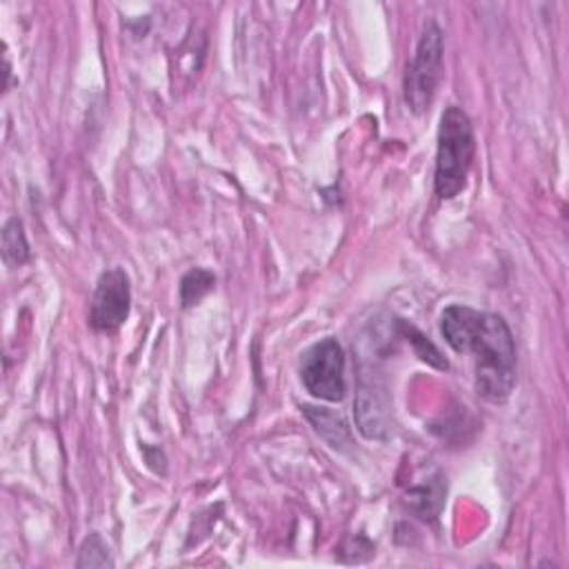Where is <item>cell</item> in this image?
<instances>
[{"label": "cell", "instance_id": "6da1fadb", "mask_svg": "<svg viewBox=\"0 0 569 569\" xmlns=\"http://www.w3.org/2000/svg\"><path fill=\"white\" fill-rule=\"evenodd\" d=\"M440 332L459 354L474 356L476 390L489 403H505L517 386L514 336L498 313L452 305L440 316Z\"/></svg>", "mask_w": 569, "mask_h": 569}, {"label": "cell", "instance_id": "7a4b0ae2", "mask_svg": "<svg viewBox=\"0 0 569 569\" xmlns=\"http://www.w3.org/2000/svg\"><path fill=\"white\" fill-rule=\"evenodd\" d=\"M476 154L474 125L470 116L452 105L440 118L438 150H436V174L434 192L442 201L457 199L465 185Z\"/></svg>", "mask_w": 569, "mask_h": 569}, {"label": "cell", "instance_id": "3957f363", "mask_svg": "<svg viewBox=\"0 0 569 569\" xmlns=\"http://www.w3.org/2000/svg\"><path fill=\"white\" fill-rule=\"evenodd\" d=\"M442 51H446L442 29L436 21H429L423 29L416 54L407 66L403 81V96L410 111L425 114L434 103V96L442 81Z\"/></svg>", "mask_w": 569, "mask_h": 569}, {"label": "cell", "instance_id": "277c9868", "mask_svg": "<svg viewBox=\"0 0 569 569\" xmlns=\"http://www.w3.org/2000/svg\"><path fill=\"white\" fill-rule=\"evenodd\" d=\"M300 381L313 399L328 403H339L345 399V352L336 339L316 343L303 354Z\"/></svg>", "mask_w": 569, "mask_h": 569}, {"label": "cell", "instance_id": "5b68a950", "mask_svg": "<svg viewBox=\"0 0 569 569\" xmlns=\"http://www.w3.org/2000/svg\"><path fill=\"white\" fill-rule=\"evenodd\" d=\"M132 309L130 276L120 268H111L100 274L90 307V325L103 334H116Z\"/></svg>", "mask_w": 569, "mask_h": 569}, {"label": "cell", "instance_id": "8992f818", "mask_svg": "<svg viewBox=\"0 0 569 569\" xmlns=\"http://www.w3.org/2000/svg\"><path fill=\"white\" fill-rule=\"evenodd\" d=\"M356 420L358 429L367 438L386 440L392 431V405L388 399V388L371 378L360 376V388L356 394Z\"/></svg>", "mask_w": 569, "mask_h": 569}, {"label": "cell", "instance_id": "52a82bcc", "mask_svg": "<svg viewBox=\"0 0 569 569\" xmlns=\"http://www.w3.org/2000/svg\"><path fill=\"white\" fill-rule=\"evenodd\" d=\"M303 412L307 420L313 425L316 434H321L332 448L339 450L349 446V429L336 412H330L325 407H309V405H305Z\"/></svg>", "mask_w": 569, "mask_h": 569}, {"label": "cell", "instance_id": "ba28073f", "mask_svg": "<svg viewBox=\"0 0 569 569\" xmlns=\"http://www.w3.org/2000/svg\"><path fill=\"white\" fill-rule=\"evenodd\" d=\"M29 242L25 236V227L19 218L8 221L3 229V261L8 268L16 270L29 261Z\"/></svg>", "mask_w": 569, "mask_h": 569}, {"label": "cell", "instance_id": "9c48e42d", "mask_svg": "<svg viewBox=\"0 0 569 569\" xmlns=\"http://www.w3.org/2000/svg\"><path fill=\"white\" fill-rule=\"evenodd\" d=\"M214 287H216V276L210 270L203 268L189 270L180 281V305L185 309L199 305Z\"/></svg>", "mask_w": 569, "mask_h": 569}, {"label": "cell", "instance_id": "30bf717a", "mask_svg": "<svg viewBox=\"0 0 569 569\" xmlns=\"http://www.w3.org/2000/svg\"><path fill=\"white\" fill-rule=\"evenodd\" d=\"M407 496H410L412 508L420 514V519H434L440 512V505H442L440 483L420 485V487L412 489Z\"/></svg>", "mask_w": 569, "mask_h": 569}, {"label": "cell", "instance_id": "8fae6325", "mask_svg": "<svg viewBox=\"0 0 569 569\" xmlns=\"http://www.w3.org/2000/svg\"><path fill=\"white\" fill-rule=\"evenodd\" d=\"M76 567H114V558L109 554V547L98 534H92L79 554Z\"/></svg>", "mask_w": 569, "mask_h": 569}, {"label": "cell", "instance_id": "7c38bea8", "mask_svg": "<svg viewBox=\"0 0 569 569\" xmlns=\"http://www.w3.org/2000/svg\"><path fill=\"white\" fill-rule=\"evenodd\" d=\"M399 325H401L403 334L407 336V341L414 345L416 354H418L425 363H429V365H434V367H438V369H448V367H450L448 360L442 358V354L436 349V345L429 343L416 328H412V325H407V323H399Z\"/></svg>", "mask_w": 569, "mask_h": 569}]
</instances>
